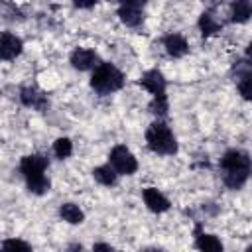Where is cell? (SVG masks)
Segmentation results:
<instances>
[{"label":"cell","instance_id":"6da1fadb","mask_svg":"<svg viewBox=\"0 0 252 252\" xmlns=\"http://www.w3.org/2000/svg\"><path fill=\"white\" fill-rule=\"evenodd\" d=\"M222 171V181L228 189H240L252 173V158L242 150H226L219 161Z\"/></svg>","mask_w":252,"mask_h":252},{"label":"cell","instance_id":"7a4b0ae2","mask_svg":"<svg viewBox=\"0 0 252 252\" xmlns=\"http://www.w3.org/2000/svg\"><path fill=\"white\" fill-rule=\"evenodd\" d=\"M47 167H49V161L41 154H30L20 159V173L24 175L30 193L43 195L49 191L51 183H49V177L45 175Z\"/></svg>","mask_w":252,"mask_h":252},{"label":"cell","instance_id":"3957f363","mask_svg":"<svg viewBox=\"0 0 252 252\" xmlns=\"http://www.w3.org/2000/svg\"><path fill=\"white\" fill-rule=\"evenodd\" d=\"M146 144L154 154L159 156H173L177 154V140L171 128L163 120H156L146 130Z\"/></svg>","mask_w":252,"mask_h":252},{"label":"cell","instance_id":"277c9868","mask_svg":"<svg viewBox=\"0 0 252 252\" xmlns=\"http://www.w3.org/2000/svg\"><path fill=\"white\" fill-rule=\"evenodd\" d=\"M124 73L112 65V63H106L102 61L91 75V87L98 93V94H110V93H116L124 87Z\"/></svg>","mask_w":252,"mask_h":252},{"label":"cell","instance_id":"5b68a950","mask_svg":"<svg viewBox=\"0 0 252 252\" xmlns=\"http://www.w3.org/2000/svg\"><path fill=\"white\" fill-rule=\"evenodd\" d=\"M108 163L114 167V171L118 175H132L138 169V159L134 158V154L124 144H118V146H114L110 150Z\"/></svg>","mask_w":252,"mask_h":252},{"label":"cell","instance_id":"8992f818","mask_svg":"<svg viewBox=\"0 0 252 252\" xmlns=\"http://www.w3.org/2000/svg\"><path fill=\"white\" fill-rule=\"evenodd\" d=\"M69 61H71V65H73L77 71H89V69L94 71V69L100 65V59H98L96 51H94V49H89V47H77V49L71 53Z\"/></svg>","mask_w":252,"mask_h":252},{"label":"cell","instance_id":"52a82bcc","mask_svg":"<svg viewBox=\"0 0 252 252\" xmlns=\"http://www.w3.org/2000/svg\"><path fill=\"white\" fill-rule=\"evenodd\" d=\"M140 87H144L152 96H159V94H165V89H167V81L163 77V73L159 69H150L146 71L140 81H138Z\"/></svg>","mask_w":252,"mask_h":252},{"label":"cell","instance_id":"ba28073f","mask_svg":"<svg viewBox=\"0 0 252 252\" xmlns=\"http://www.w3.org/2000/svg\"><path fill=\"white\" fill-rule=\"evenodd\" d=\"M118 18L128 28H138L144 22V4L142 2H122L118 6Z\"/></svg>","mask_w":252,"mask_h":252},{"label":"cell","instance_id":"9c48e42d","mask_svg":"<svg viewBox=\"0 0 252 252\" xmlns=\"http://www.w3.org/2000/svg\"><path fill=\"white\" fill-rule=\"evenodd\" d=\"M24 49V41L12 33V32H4L2 37H0V57L2 61H12L16 59Z\"/></svg>","mask_w":252,"mask_h":252},{"label":"cell","instance_id":"30bf717a","mask_svg":"<svg viewBox=\"0 0 252 252\" xmlns=\"http://www.w3.org/2000/svg\"><path fill=\"white\" fill-rule=\"evenodd\" d=\"M20 100H22L24 106H30V108H35V110H45L49 106L47 94H43L35 87H22L20 89Z\"/></svg>","mask_w":252,"mask_h":252},{"label":"cell","instance_id":"8fae6325","mask_svg":"<svg viewBox=\"0 0 252 252\" xmlns=\"http://www.w3.org/2000/svg\"><path fill=\"white\" fill-rule=\"evenodd\" d=\"M142 199L152 213H165L169 209V199L156 187H146L142 191Z\"/></svg>","mask_w":252,"mask_h":252},{"label":"cell","instance_id":"7c38bea8","mask_svg":"<svg viewBox=\"0 0 252 252\" xmlns=\"http://www.w3.org/2000/svg\"><path fill=\"white\" fill-rule=\"evenodd\" d=\"M163 47H165L167 55H169V57H175V59L187 55V51H189L187 39H185L181 33H173V32L163 37Z\"/></svg>","mask_w":252,"mask_h":252},{"label":"cell","instance_id":"4fadbf2b","mask_svg":"<svg viewBox=\"0 0 252 252\" xmlns=\"http://www.w3.org/2000/svg\"><path fill=\"white\" fill-rule=\"evenodd\" d=\"M195 246L199 252H222V242L219 236L215 234H209V232H201L197 228V234H195Z\"/></svg>","mask_w":252,"mask_h":252},{"label":"cell","instance_id":"5bb4252c","mask_svg":"<svg viewBox=\"0 0 252 252\" xmlns=\"http://www.w3.org/2000/svg\"><path fill=\"white\" fill-rule=\"evenodd\" d=\"M197 26H199L203 37H211V35H215V33H219V32L222 30V24H220V22L217 20V16H215L213 12H209V10L199 16Z\"/></svg>","mask_w":252,"mask_h":252},{"label":"cell","instance_id":"9a60e30c","mask_svg":"<svg viewBox=\"0 0 252 252\" xmlns=\"http://www.w3.org/2000/svg\"><path fill=\"white\" fill-rule=\"evenodd\" d=\"M59 217H61V220H65L69 224H81L85 220L83 209L79 205H75V203H63L59 207Z\"/></svg>","mask_w":252,"mask_h":252},{"label":"cell","instance_id":"2e32d148","mask_svg":"<svg viewBox=\"0 0 252 252\" xmlns=\"http://www.w3.org/2000/svg\"><path fill=\"white\" fill-rule=\"evenodd\" d=\"M252 18V2L248 0H236L230 4V20L236 24H244Z\"/></svg>","mask_w":252,"mask_h":252},{"label":"cell","instance_id":"e0dca14e","mask_svg":"<svg viewBox=\"0 0 252 252\" xmlns=\"http://www.w3.org/2000/svg\"><path fill=\"white\" fill-rule=\"evenodd\" d=\"M93 177H94V181H98L100 185L110 187V185H114V183H116L118 173L114 171V167H112L110 163H104V165H98V167H94V169H93Z\"/></svg>","mask_w":252,"mask_h":252},{"label":"cell","instance_id":"ac0fdd59","mask_svg":"<svg viewBox=\"0 0 252 252\" xmlns=\"http://www.w3.org/2000/svg\"><path fill=\"white\" fill-rule=\"evenodd\" d=\"M236 79H238V81H236V87H238L240 96H242L244 100L252 102V71H250V69H244V71L238 73Z\"/></svg>","mask_w":252,"mask_h":252},{"label":"cell","instance_id":"d6986e66","mask_svg":"<svg viewBox=\"0 0 252 252\" xmlns=\"http://www.w3.org/2000/svg\"><path fill=\"white\" fill-rule=\"evenodd\" d=\"M150 112L156 114L158 118H163L169 110V104H167V94H159V96H154L152 102H150Z\"/></svg>","mask_w":252,"mask_h":252},{"label":"cell","instance_id":"ffe728a7","mask_svg":"<svg viewBox=\"0 0 252 252\" xmlns=\"http://www.w3.org/2000/svg\"><path fill=\"white\" fill-rule=\"evenodd\" d=\"M2 252H33V250L22 238H6L2 242Z\"/></svg>","mask_w":252,"mask_h":252},{"label":"cell","instance_id":"44dd1931","mask_svg":"<svg viewBox=\"0 0 252 252\" xmlns=\"http://www.w3.org/2000/svg\"><path fill=\"white\" fill-rule=\"evenodd\" d=\"M53 154L59 158V159H65L73 154V142L69 138H57L53 142Z\"/></svg>","mask_w":252,"mask_h":252},{"label":"cell","instance_id":"7402d4cb","mask_svg":"<svg viewBox=\"0 0 252 252\" xmlns=\"http://www.w3.org/2000/svg\"><path fill=\"white\" fill-rule=\"evenodd\" d=\"M93 252H116V250L106 242H96V244H93Z\"/></svg>","mask_w":252,"mask_h":252},{"label":"cell","instance_id":"603a6c76","mask_svg":"<svg viewBox=\"0 0 252 252\" xmlns=\"http://www.w3.org/2000/svg\"><path fill=\"white\" fill-rule=\"evenodd\" d=\"M67 252H85V248H83V244H79V242H71V244L67 246Z\"/></svg>","mask_w":252,"mask_h":252},{"label":"cell","instance_id":"cb8c5ba5","mask_svg":"<svg viewBox=\"0 0 252 252\" xmlns=\"http://www.w3.org/2000/svg\"><path fill=\"white\" fill-rule=\"evenodd\" d=\"M96 2H75V6L77 8H93Z\"/></svg>","mask_w":252,"mask_h":252},{"label":"cell","instance_id":"d4e9b609","mask_svg":"<svg viewBox=\"0 0 252 252\" xmlns=\"http://www.w3.org/2000/svg\"><path fill=\"white\" fill-rule=\"evenodd\" d=\"M246 59H248V63L252 65V41H250L248 47H246Z\"/></svg>","mask_w":252,"mask_h":252},{"label":"cell","instance_id":"484cf974","mask_svg":"<svg viewBox=\"0 0 252 252\" xmlns=\"http://www.w3.org/2000/svg\"><path fill=\"white\" fill-rule=\"evenodd\" d=\"M142 252H161V250H158V248H146V250H142Z\"/></svg>","mask_w":252,"mask_h":252},{"label":"cell","instance_id":"4316f807","mask_svg":"<svg viewBox=\"0 0 252 252\" xmlns=\"http://www.w3.org/2000/svg\"><path fill=\"white\" fill-rule=\"evenodd\" d=\"M246 252H252V244H250V246H248V248H246Z\"/></svg>","mask_w":252,"mask_h":252},{"label":"cell","instance_id":"83f0119b","mask_svg":"<svg viewBox=\"0 0 252 252\" xmlns=\"http://www.w3.org/2000/svg\"><path fill=\"white\" fill-rule=\"evenodd\" d=\"M116 252H118V250H116Z\"/></svg>","mask_w":252,"mask_h":252}]
</instances>
